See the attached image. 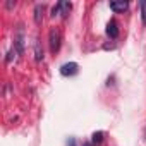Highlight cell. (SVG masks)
<instances>
[{"label":"cell","instance_id":"10","mask_svg":"<svg viewBox=\"0 0 146 146\" xmlns=\"http://www.w3.org/2000/svg\"><path fill=\"white\" fill-rule=\"evenodd\" d=\"M139 7H141V21H143V24L146 26V0L139 2Z\"/></svg>","mask_w":146,"mask_h":146},{"label":"cell","instance_id":"13","mask_svg":"<svg viewBox=\"0 0 146 146\" xmlns=\"http://www.w3.org/2000/svg\"><path fill=\"white\" fill-rule=\"evenodd\" d=\"M67 146H76V139H74V137H70V139L67 141Z\"/></svg>","mask_w":146,"mask_h":146},{"label":"cell","instance_id":"6","mask_svg":"<svg viewBox=\"0 0 146 146\" xmlns=\"http://www.w3.org/2000/svg\"><path fill=\"white\" fill-rule=\"evenodd\" d=\"M35 58H36V62L43 60V48L40 46V40L38 38L35 40Z\"/></svg>","mask_w":146,"mask_h":146},{"label":"cell","instance_id":"14","mask_svg":"<svg viewBox=\"0 0 146 146\" xmlns=\"http://www.w3.org/2000/svg\"><path fill=\"white\" fill-rule=\"evenodd\" d=\"M5 7H7V9H12V7H16V2H5Z\"/></svg>","mask_w":146,"mask_h":146},{"label":"cell","instance_id":"4","mask_svg":"<svg viewBox=\"0 0 146 146\" xmlns=\"http://www.w3.org/2000/svg\"><path fill=\"white\" fill-rule=\"evenodd\" d=\"M14 48L17 50V53H23L24 52V31L23 29L17 31V36L14 40Z\"/></svg>","mask_w":146,"mask_h":146},{"label":"cell","instance_id":"11","mask_svg":"<svg viewBox=\"0 0 146 146\" xmlns=\"http://www.w3.org/2000/svg\"><path fill=\"white\" fill-rule=\"evenodd\" d=\"M16 55H17V50H16V48H12V50L7 53V58H5V62H7V64H11V62H12V58H16Z\"/></svg>","mask_w":146,"mask_h":146},{"label":"cell","instance_id":"15","mask_svg":"<svg viewBox=\"0 0 146 146\" xmlns=\"http://www.w3.org/2000/svg\"><path fill=\"white\" fill-rule=\"evenodd\" d=\"M91 144H93V143H88V141H86V143H83V146H91Z\"/></svg>","mask_w":146,"mask_h":146},{"label":"cell","instance_id":"3","mask_svg":"<svg viewBox=\"0 0 146 146\" xmlns=\"http://www.w3.org/2000/svg\"><path fill=\"white\" fill-rule=\"evenodd\" d=\"M105 33H107V36H108V38H112V40L119 36V24H117V21H115V19H110V21H108Z\"/></svg>","mask_w":146,"mask_h":146},{"label":"cell","instance_id":"12","mask_svg":"<svg viewBox=\"0 0 146 146\" xmlns=\"http://www.w3.org/2000/svg\"><path fill=\"white\" fill-rule=\"evenodd\" d=\"M58 14H60V2L52 9V17H55V16H58Z\"/></svg>","mask_w":146,"mask_h":146},{"label":"cell","instance_id":"2","mask_svg":"<svg viewBox=\"0 0 146 146\" xmlns=\"http://www.w3.org/2000/svg\"><path fill=\"white\" fill-rule=\"evenodd\" d=\"M79 72V65L76 62H67L60 67V74L62 76H76Z\"/></svg>","mask_w":146,"mask_h":146},{"label":"cell","instance_id":"7","mask_svg":"<svg viewBox=\"0 0 146 146\" xmlns=\"http://www.w3.org/2000/svg\"><path fill=\"white\" fill-rule=\"evenodd\" d=\"M43 21V5H35V23L36 24H41Z\"/></svg>","mask_w":146,"mask_h":146},{"label":"cell","instance_id":"5","mask_svg":"<svg viewBox=\"0 0 146 146\" xmlns=\"http://www.w3.org/2000/svg\"><path fill=\"white\" fill-rule=\"evenodd\" d=\"M127 7H129V4L124 2V0H120V2H110V9L113 12H124V11H127Z\"/></svg>","mask_w":146,"mask_h":146},{"label":"cell","instance_id":"8","mask_svg":"<svg viewBox=\"0 0 146 146\" xmlns=\"http://www.w3.org/2000/svg\"><path fill=\"white\" fill-rule=\"evenodd\" d=\"M70 2H60V16L62 17H67V14L70 12Z\"/></svg>","mask_w":146,"mask_h":146},{"label":"cell","instance_id":"1","mask_svg":"<svg viewBox=\"0 0 146 146\" xmlns=\"http://www.w3.org/2000/svg\"><path fill=\"white\" fill-rule=\"evenodd\" d=\"M48 45H50V52L52 53H57L58 48H60V31L58 29H50L48 33Z\"/></svg>","mask_w":146,"mask_h":146},{"label":"cell","instance_id":"9","mask_svg":"<svg viewBox=\"0 0 146 146\" xmlns=\"http://www.w3.org/2000/svg\"><path fill=\"white\" fill-rule=\"evenodd\" d=\"M102 141H103V132H102V131L93 132V136H91V143H93V144H100Z\"/></svg>","mask_w":146,"mask_h":146}]
</instances>
